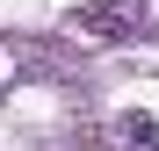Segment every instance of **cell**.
Segmentation results:
<instances>
[{
	"label": "cell",
	"mask_w": 159,
	"mask_h": 151,
	"mask_svg": "<svg viewBox=\"0 0 159 151\" xmlns=\"http://www.w3.org/2000/svg\"><path fill=\"white\" fill-rule=\"evenodd\" d=\"M80 29L101 36V43H123V36L145 29V0H94V7L80 15Z\"/></svg>",
	"instance_id": "cell-1"
},
{
	"label": "cell",
	"mask_w": 159,
	"mask_h": 151,
	"mask_svg": "<svg viewBox=\"0 0 159 151\" xmlns=\"http://www.w3.org/2000/svg\"><path fill=\"white\" fill-rule=\"evenodd\" d=\"M116 144H123V151H159V115L123 108V115H116Z\"/></svg>",
	"instance_id": "cell-2"
}]
</instances>
